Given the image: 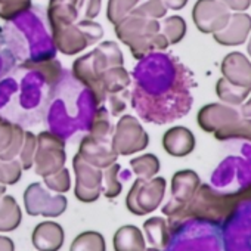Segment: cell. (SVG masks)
Here are the masks:
<instances>
[{
    "label": "cell",
    "instance_id": "2e32d148",
    "mask_svg": "<svg viewBox=\"0 0 251 251\" xmlns=\"http://www.w3.org/2000/svg\"><path fill=\"white\" fill-rule=\"evenodd\" d=\"M164 151L176 158H183L194 152L197 141L194 133L185 126H175L170 127L161 139Z\"/></svg>",
    "mask_w": 251,
    "mask_h": 251
},
{
    "label": "cell",
    "instance_id": "ba28073f",
    "mask_svg": "<svg viewBox=\"0 0 251 251\" xmlns=\"http://www.w3.org/2000/svg\"><path fill=\"white\" fill-rule=\"evenodd\" d=\"M67 152L65 141L52 132L37 135V148L34 154V172L40 177H46L65 167Z\"/></svg>",
    "mask_w": 251,
    "mask_h": 251
},
{
    "label": "cell",
    "instance_id": "d590c367",
    "mask_svg": "<svg viewBox=\"0 0 251 251\" xmlns=\"http://www.w3.org/2000/svg\"><path fill=\"white\" fill-rule=\"evenodd\" d=\"M102 6V0H78V15L81 14L84 20H95Z\"/></svg>",
    "mask_w": 251,
    "mask_h": 251
},
{
    "label": "cell",
    "instance_id": "9c48e42d",
    "mask_svg": "<svg viewBox=\"0 0 251 251\" xmlns=\"http://www.w3.org/2000/svg\"><path fill=\"white\" fill-rule=\"evenodd\" d=\"M25 213L31 217L43 216L48 219L59 217L65 213L68 200L64 194H55L45 188L43 183H30L24 192Z\"/></svg>",
    "mask_w": 251,
    "mask_h": 251
},
{
    "label": "cell",
    "instance_id": "44dd1931",
    "mask_svg": "<svg viewBox=\"0 0 251 251\" xmlns=\"http://www.w3.org/2000/svg\"><path fill=\"white\" fill-rule=\"evenodd\" d=\"M23 222V210L12 195L0 197V232H12Z\"/></svg>",
    "mask_w": 251,
    "mask_h": 251
},
{
    "label": "cell",
    "instance_id": "f35d334b",
    "mask_svg": "<svg viewBox=\"0 0 251 251\" xmlns=\"http://www.w3.org/2000/svg\"><path fill=\"white\" fill-rule=\"evenodd\" d=\"M163 2H164V5H166L167 9L180 11V9H183L188 5L189 0H163Z\"/></svg>",
    "mask_w": 251,
    "mask_h": 251
},
{
    "label": "cell",
    "instance_id": "8d00e7d4",
    "mask_svg": "<svg viewBox=\"0 0 251 251\" xmlns=\"http://www.w3.org/2000/svg\"><path fill=\"white\" fill-rule=\"evenodd\" d=\"M230 12H245L251 6V0H219Z\"/></svg>",
    "mask_w": 251,
    "mask_h": 251
},
{
    "label": "cell",
    "instance_id": "8992f818",
    "mask_svg": "<svg viewBox=\"0 0 251 251\" xmlns=\"http://www.w3.org/2000/svg\"><path fill=\"white\" fill-rule=\"evenodd\" d=\"M111 145L118 157H129L148 148L150 135L136 117L126 114L115 124L114 133L111 135Z\"/></svg>",
    "mask_w": 251,
    "mask_h": 251
},
{
    "label": "cell",
    "instance_id": "f6af8a7d",
    "mask_svg": "<svg viewBox=\"0 0 251 251\" xmlns=\"http://www.w3.org/2000/svg\"><path fill=\"white\" fill-rule=\"evenodd\" d=\"M0 120H2V117H0Z\"/></svg>",
    "mask_w": 251,
    "mask_h": 251
},
{
    "label": "cell",
    "instance_id": "d6986e66",
    "mask_svg": "<svg viewBox=\"0 0 251 251\" xmlns=\"http://www.w3.org/2000/svg\"><path fill=\"white\" fill-rule=\"evenodd\" d=\"M78 0H49L48 20L52 28L74 24L78 18Z\"/></svg>",
    "mask_w": 251,
    "mask_h": 251
},
{
    "label": "cell",
    "instance_id": "7bdbcfd3",
    "mask_svg": "<svg viewBox=\"0 0 251 251\" xmlns=\"http://www.w3.org/2000/svg\"><path fill=\"white\" fill-rule=\"evenodd\" d=\"M247 52H248V55H250V58H251V36L248 37V45H247Z\"/></svg>",
    "mask_w": 251,
    "mask_h": 251
},
{
    "label": "cell",
    "instance_id": "ac0fdd59",
    "mask_svg": "<svg viewBox=\"0 0 251 251\" xmlns=\"http://www.w3.org/2000/svg\"><path fill=\"white\" fill-rule=\"evenodd\" d=\"M114 251H145L147 239L141 227L135 225H124L118 227L112 236Z\"/></svg>",
    "mask_w": 251,
    "mask_h": 251
},
{
    "label": "cell",
    "instance_id": "484cf974",
    "mask_svg": "<svg viewBox=\"0 0 251 251\" xmlns=\"http://www.w3.org/2000/svg\"><path fill=\"white\" fill-rule=\"evenodd\" d=\"M186 21L179 15H172L163 20L160 24V33L167 39L169 45H177L180 43L186 36Z\"/></svg>",
    "mask_w": 251,
    "mask_h": 251
},
{
    "label": "cell",
    "instance_id": "5b68a950",
    "mask_svg": "<svg viewBox=\"0 0 251 251\" xmlns=\"http://www.w3.org/2000/svg\"><path fill=\"white\" fill-rule=\"evenodd\" d=\"M50 31L56 49L67 56L81 53L103 37L102 25L93 20H81L77 24L52 28Z\"/></svg>",
    "mask_w": 251,
    "mask_h": 251
},
{
    "label": "cell",
    "instance_id": "1f68e13d",
    "mask_svg": "<svg viewBox=\"0 0 251 251\" xmlns=\"http://www.w3.org/2000/svg\"><path fill=\"white\" fill-rule=\"evenodd\" d=\"M89 135L99 138V139H109V136L112 135L111 133V123L108 118V111L103 106H99L96 109Z\"/></svg>",
    "mask_w": 251,
    "mask_h": 251
},
{
    "label": "cell",
    "instance_id": "836d02e7",
    "mask_svg": "<svg viewBox=\"0 0 251 251\" xmlns=\"http://www.w3.org/2000/svg\"><path fill=\"white\" fill-rule=\"evenodd\" d=\"M31 8V0H0V18L11 21Z\"/></svg>",
    "mask_w": 251,
    "mask_h": 251
},
{
    "label": "cell",
    "instance_id": "ee69618b",
    "mask_svg": "<svg viewBox=\"0 0 251 251\" xmlns=\"http://www.w3.org/2000/svg\"><path fill=\"white\" fill-rule=\"evenodd\" d=\"M145 251H161V250H158V248H154V247H151V248H147Z\"/></svg>",
    "mask_w": 251,
    "mask_h": 251
},
{
    "label": "cell",
    "instance_id": "74e56055",
    "mask_svg": "<svg viewBox=\"0 0 251 251\" xmlns=\"http://www.w3.org/2000/svg\"><path fill=\"white\" fill-rule=\"evenodd\" d=\"M109 98V109H111V114L114 115V117H118L124 109H126V105H124V102L123 100H120L115 95H111V96H108Z\"/></svg>",
    "mask_w": 251,
    "mask_h": 251
},
{
    "label": "cell",
    "instance_id": "cb8c5ba5",
    "mask_svg": "<svg viewBox=\"0 0 251 251\" xmlns=\"http://www.w3.org/2000/svg\"><path fill=\"white\" fill-rule=\"evenodd\" d=\"M132 172L136 175L138 179L150 180L155 177L161 169V163L157 155L154 154H142L139 157H135L129 161Z\"/></svg>",
    "mask_w": 251,
    "mask_h": 251
},
{
    "label": "cell",
    "instance_id": "5bb4252c",
    "mask_svg": "<svg viewBox=\"0 0 251 251\" xmlns=\"http://www.w3.org/2000/svg\"><path fill=\"white\" fill-rule=\"evenodd\" d=\"M251 34V17L245 12L230 14L226 27L213 34V39L220 46H241Z\"/></svg>",
    "mask_w": 251,
    "mask_h": 251
},
{
    "label": "cell",
    "instance_id": "83f0119b",
    "mask_svg": "<svg viewBox=\"0 0 251 251\" xmlns=\"http://www.w3.org/2000/svg\"><path fill=\"white\" fill-rule=\"evenodd\" d=\"M139 0H108L106 6V20L115 25L123 18L127 17L138 5Z\"/></svg>",
    "mask_w": 251,
    "mask_h": 251
},
{
    "label": "cell",
    "instance_id": "f1b7e54d",
    "mask_svg": "<svg viewBox=\"0 0 251 251\" xmlns=\"http://www.w3.org/2000/svg\"><path fill=\"white\" fill-rule=\"evenodd\" d=\"M130 14L151 20H160L167 15V8L163 0H139L136 8Z\"/></svg>",
    "mask_w": 251,
    "mask_h": 251
},
{
    "label": "cell",
    "instance_id": "30bf717a",
    "mask_svg": "<svg viewBox=\"0 0 251 251\" xmlns=\"http://www.w3.org/2000/svg\"><path fill=\"white\" fill-rule=\"evenodd\" d=\"M73 170L75 175L74 197L84 204H92L102 194V170L86 163L78 154L73 157Z\"/></svg>",
    "mask_w": 251,
    "mask_h": 251
},
{
    "label": "cell",
    "instance_id": "e575fe53",
    "mask_svg": "<svg viewBox=\"0 0 251 251\" xmlns=\"http://www.w3.org/2000/svg\"><path fill=\"white\" fill-rule=\"evenodd\" d=\"M18 124L11 123L5 118L0 120V154H3L12 144Z\"/></svg>",
    "mask_w": 251,
    "mask_h": 251
},
{
    "label": "cell",
    "instance_id": "6da1fadb",
    "mask_svg": "<svg viewBox=\"0 0 251 251\" xmlns=\"http://www.w3.org/2000/svg\"><path fill=\"white\" fill-rule=\"evenodd\" d=\"M250 200L251 185L233 194H220L208 185H200L195 195L185 205L176 208L167 216V223L170 227L182 223L186 219H201L213 223H220L222 220L227 219L241 202Z\"/></svg>",
    "mask_w": 251,
    "mask_h": 251
},
{
    "label": "cell",
    "instance_id": "d4e9b609",
    "mask_svg": "<svg viewBox=\"0 0 251 251\" xmlns=\"http://www.w3.org/2000/svg\"><path fill=\"white\" fill-rule=\"evenodd\" d=\"M70 251H106V242L100 232L84 230L73 239Z\"/></svg>",
    "mask_w": 251,
    "mask_h": 251
},
{
    "label": "cell",
    "instance_id": "60d3db41",
    "mask_svg": "<svg viewBox=\"0 0 251 251\" xmlns=\"http://www.w3.org/2000/svg\"><path fill=\"white\" fill-rule=\"evenodd\" d=\"M239 112L244 118H250L251 120V96L241 105L239 108Z\"/></svg>",
    "mask_w": 251,
    "mask_h": 251
},
{
    "label": "cell",
    "instance_id": "277c9868",
    "mask_svg": "<svg viewBox=\"0 0 251 251\" xmlns=\"http://www.w3.org/2000/svg\"><path fill=\"white\" fill-rule=\"evenodd\" d=\"M198 126L207 133H213L217 141L245 139L251 141V120L244 118L239 109L230 105L208 103L197 115Z\"/></svg>",
    "mask_w": 251,
    "mask_h": 251
},
{
    "label": "cell",
    "instance_id": "ffe728a7",
    "mask_svg": "<svg viewBox=\"0 0 251 251\" xmlns=\"http://www.w3.org/2000/svg\"><path fill=\"white\" fill-rule=\"evenodd\" d=\"M144 233L148 244L154 248L164 250L170 244V226L164 217H150L144 222Z\"/></svg>",
    "mask_w": 251,
    "mask_h": 251
},
{
    "label": "cell",
    "instance_id": "4fadbf2b",
    "mask_svg": "<svg viewBox=\"0 0 251 251\" xmlns=\"http://www.w3.org/2000/svg\"><path fill=\"white\" fill-rule=\"evenodd\" d=\"M77 154L86 163L100 170L117 163L118 158V155L112 150L109 139H99L92 135H87L81 139Z\"/></svg>",
    "mask_w": 251,
    "mask_h": 251
},
{
    "label": "cell",
    "instance_id": "603a6c76",
    "mask_svg": "<svg viewBox=\"0 0 251 251\" xmlns=\"http://www.w3.org/2000/svg\"><path fill=\"white\" fill-rule=\"evenodd\" d=\"M216 95L219 96V99L222 102H225L230 106H239L251 95V87L232 84L226 78L222 77L216 83Z\"/></svg>",
    "mask_w": 251,
    "mask_h": 251
},
{
    "label": "cell",
    "instance_id": "b9f144b4",
    "mask_svg": "<svg viewBox=\"0 0 251 251\" xmlns=\"http://www.w3.org/2000/svg\"><path fill=\"white\" fill-rule=\"evenodd\" d=\"M5 194H6V186L0 183V197H3Z\"/></svg>",
    "mask_w": 251,
    "mask_h": 251
},
{
    "label": "cell",
    "instance_id": "3957f363",
    "mask_svg": "<svg viewBox=\"0 0 251 251\" xmlns=\"http://www.w3.org/2000/svg\"><path fill=\"white\" fill-rule=\"evenodd\" d=\"M117 39L130 49L135 59H142L152 50H166L170 45L160 33L158 20L129 14L114 25Z\"/></svg>",
    "mask_w": 251,
    "mask_h": 251
},
{
    "label": "cell",
    "instance_id": "d6a6232c",
    "mask_svg": "<svg viewBox=\"0 0 251 251\" xmlns=\"http://www.w3.org/2000/svg\"><path fill=\"white\" fill-rule=\"evenodd\" d=\"M21 176H23V167L18 158L11 161L0 160V183L5 186L15 185L21 180Z\"/></svg>",
    "mask_w": 251,
    "mask_h": 251
},
{
    "label": "cell",
    "instance_id": "7c38bea8",
    "mask_svg": "<svg viewBox=\"0 0 251 251\" xmlns=\"http://www.w3.org/2000/svg\"><path fill=\"white\" fill-rule=\"evenodd\" d=\"M201 185L200 176L194 170L176 172L172 177V200L163 207V214L169 216L176 208L185 205Z\"/></svg>",
    "mask_w": 251,
    "mask_h": 251
},
{
    "label": "cell",
    "instance_id": "e0dca14e",
    "mask_svg": "<svg viewBox=\"0 0 251 251\" xmlns=\"http://www.w3.org/2000/svg\"><path fill=\"white\" fill-rule=\"evenodd\" d=\"M223 78L236 86L251 87V62L241 52L227 53L220 65Z\"/></svg>",
    "mask_w": 251,
    "mask_h": 251
},
{
    "label": "cell",
    "instance_id": "4316f807",
    "mask_svg": "<svg viewBox=\"0 0 251 251\" xmlns=\"http://www.w3.org/2000/svg\"><path fill=\"white\" fill-rule=\"evenodd\" d=\"M120 170L121 166L114 163L102 172V195L108 200L117 198L123 191V185L118 179Z\"/></svg>",
    "mask_w": 251,
    "mask_h": 251
},
{
    "label": "cell",
    "instance_id": "7402d4cb",
    "mask_svg": "<svg viewBox=\"0 0 251 251\" xmlns=\"http://www.w3.org/2000/svg\"><path fill=\"white\" fill-rule=\"evenodd\" d=\"M130 83H132V77H130L129 71L124 68V65L108 68L102 74V78H100V86H102L106 98L126 90L130 86Z\"/></svg>",
    "mask_w": 251,
    "mask_h": 251
},
{
    "label": "cell",
    "instance_id": "7a4b0ae2",
    "mask_svg": "<svg viewBox=\"0 0 251 251\" xmlns=\"http://www.w3.org/2000/svg\"><path fill=\"white\" fill-rule=\"evenodd\" d=\"M118 65H124V56L118 45L115 42H102L92 52L74 61L73 74L92 92L96 105L100 106L106 99V95L100 86L102 74L108 68Z\"/></svg>",
    "mask_w": 251,
    "mask_h": 251
},
{
    "label": "cell",
    "instance_id": "f546056e",
    "mask_svg": "<svg viewBox=\"0 0 251 251\" xmlns=\"http://www.w3.org/2000/svg\"><path fill=\"white\" fill-rule=\"evenodd\" d=\"M37 148V136L33 132H24V141L18 154V161L23 167V170L33 169L34 164V154Z\"/></svg>",
    "mask_w": 251,
    "mask_h": 251
},
{
    "label": "cell",
    "instance_id": "52a82bcc",
    "mask_svg": "<svg viewBox=\"0 0 251 251\" xmlns=\"http://www.w3.org/2000/svg\"><path fill=\"white\" fill-rule=\"evenodd\" d=\"M167 180L164 177H152L150 180L136 179L126 197V207L135 216H147L154 213L164 200Z\"/></svg>",
    "mask_w": 251,
    "mask_h": 251
},
{
    "label": "cell",
    "instance_id": "4dcf8cb0",
    "mask_svg": "<svg viewBox=\"0 0 251 251\" xmlns=\"http://www.w3.org/2000/svg\"><path fill=\"white\" fill-rule=\"evenodd\" d=\"M43 183L46 185V188L55 194H65L71 189V175L70 170L62 167L59 172L49 175L46 177H43Z\"/></svg>",
    "mask_w": 251,
    "mask_h": 251
},
{
    "label": "cell",
    "instance_id": "8fae6325",
    "mask_svg": "<svg viewBox=\"0 0 251 251\" xmlns=\"http://www.w3.org/2000/svg\"><path fill=\"white\" fill-rule=\"evenodd\" d=\"M230 14L219 0H197L192 8V21L202 34H214L226 27Z\"/></svg>",
    "mask_w": 251,
    "mask_h": 251
},
{
    "label": "cell",
    "instance_id": "9a60e30c",
    "mask_svg": "<svg viewBox=\"0 0 251 251\" xmlns=\"http://www.w3.org/2000/svg\"><path fill=\"white\" fill-rule=\"evenodd\" d=\"M31 242L37 251H59L65 242V230L56 222H42L33 229Z\"/></svg>",
    "mask_w": 251,
    "mask_h": 251
},
{
    "label": "cell",
    "instance_id": "ab89813d",
    "mask_svg": "<svg viewBox=\"0 0 251 251\" xmlns=\"http://www.w3.org/2000/svg\"><path fill=\"white\" fill-rule=\"evenodd\" d=\"M0 251H15L14 239L5 235H0Z\"/></svg>",
    "mask_w": 251,
    "mask_h": 251
}]
</instances>
